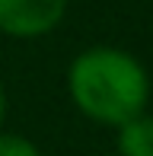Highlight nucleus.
<instances>
[{"label":"nucleus","instance_id":"obj_1","mask_svg":"<svg viewBox=\"0 0 153 156\" xmlns=\"http://www.w3.org/2000/svg\"><path fill=\"white\" fill-rule=\"evenodd\" d=\"M67 89L86 118L121 127L124 121L144 115L150 99V76L134 54L99 45L73 58L67 70Z\"/></svg>","mask_w":153,"mask_h":156},{"label":"nucleus","instance_id":"obj_2","mask_svg":"<svg viewBox=\"0 0 153 156\" xmlns=\"http://www.w3.org/2000/svg\"><path fill=\"white\" fill-rule=\"evenodd\" d=\"M67 0H0V32L13 38H38L64 19Z\"/></svg>","mask_w":153,"mask_h":156},{"label":"nucleus","instance_id":"obj_3","mask_svg":"<svg viewBox=\"0 0 153 156\" xmlns=\"http://www.w3.org/2000/svg\"><path fill=\"white\" fill-rule=\"evenodd\" d=\"M118 153L121 156H153V118L137 115L118 127Z\"/></svg>","mask_w":153,"mask_h":156},{"label":"nucleus","instance_id":"obj_4","mask_svg":"<svg viewBox=\"0 0 153 156\" xmlns=\"http://www.w3.org/2000/svg\"><path fill=\"white\" fill-rule=\"evenodd\" d=\"M0 156H41V153L23 134H0Z\"/></svg>","mask_w":153,"mask_h":156},{"label":"nucleus","instance_id":"obj_5","mask_svg":"<svg viewBox=\"0 0 153 156\" xmlns=\"http://www.w3.org/2000/svg\"><path fill=\"white\" fill-rule=\"evenodd\" d=\"M3 115H6V93H3V83H0V124H3Z\"/></svg>","mask_w":153,"mask_h":156}]
</instances>
